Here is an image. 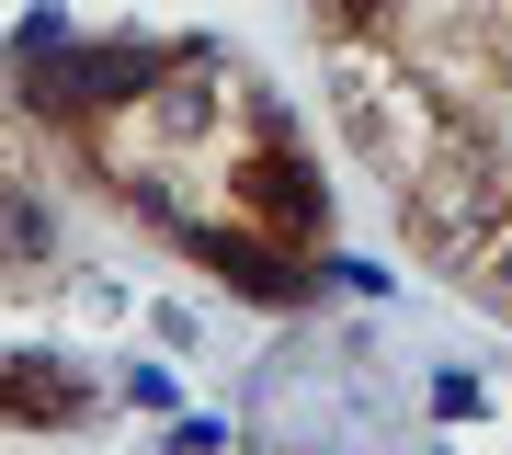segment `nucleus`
Returning <instances> with one entry per match:
<instances>
[{
    "label": "nucleus",
    "instance_id": "obj_1",
    "mask_svg": "<svg viewBox=\"0 0 512 455\" xmlns=\"http://www.w3.org/2000/svg\"><path fill=\"white\" fill-rule=\"evenodd\" d=\"M501 273H512V239H501Z\"/></svg>",
    "mask_w": 512,
    "mask_h": 455
}]
</instances>
